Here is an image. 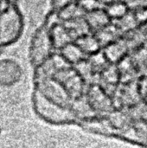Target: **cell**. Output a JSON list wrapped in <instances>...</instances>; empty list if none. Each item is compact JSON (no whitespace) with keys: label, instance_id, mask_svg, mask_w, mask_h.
Segmentation results:
<instances>
[{"label":"cell","instance_id":"3","mask_svg":"<svg viewBox=\"0 0 147 148\" xmlns=\"http://www.w3.org/2000/svg\"><path fill=\"white\" fill-rule=\"evenodd\" d=\"M54 47L49 29L41 28L35 36L32 46V59L36 64H42L51 56V49Z\"/></svg>","mask_w":147,"mask_h":148},{"label":"cell","instance_id":"10","mask_svg":"<svg viewBox=\"0 0 147 148\" xmlns=\"http://www.w3.org/2000/svg\"><path fill=\"white\" fill-rule=\"evenodd\" d=\"M62 23L67 27V29L69 30V32L71 33L75 41L78 37H80L83 35L92 33V30H91L85 16L75 18L72 20L62 22Z\"/></svg>","mask_w":147,"mask_h":148},{"label":"cell","instance_id":"13","mask_svg":"<svg viewBox=\"0 0 147 148\" xmlns=\"http://www.w3.org/2000/svg\"><path fill=\"white\" fill-rule=\"evenodd\" d=\"M120 33L121 32L119 29V28L116 26V24H112L111 23L107 26L94 32V35L100 41L101 46L105 47L106 45L118 40Z\"/></svg>","mask_w":147,"mask_h":148},{"label":"cell","instance_id":"16","mask_svg":"<svg viewBox=\"0 0 147 148\" xmlns=\"http://www.w3.org/2000/svg\"><path fill=\"white\" fill-rule=\"evenodd\" d=\"M116 26L119 28L120 32H131L134 30V28L137 24H139L135 14L129 11L121 18L116 20Z\"/></svg>","mask_w":147,"mask_h":148},{"label":"cell","instance_id":"9","mask_svg":"<svg viewBox=\"0 0 147 148\" xmlns=\"http://www.w3.org/2000/svg\"><path fill=\"white\" fill-rule=\"evenodd\" d=\"M60 53L72 66H75L81 61L85 60L88 56L75 41L62 48L60 49Z\"/></svg>","mask_w":147,"mask_h":148},{"label":"cell","instance_id":"5","mask_svg":"<svg viewBox=\"0 0 147 148\" xmlns=\"http://www.w3.org/2000/svg\"><path fill=\"white\" fill-rule=\"evenodd\" d=\"M79 124L83 129L97 134L113 135L118 133L117 129L113 126L109 120L105 119V117L100 118L98 115L81 120L79 121Z\"/></svg>","mask_w":147,"mask_h":148},{"label":"cell","instance_id":"8","mask_svg":"<svg viewBox=\"0 0 147 148\" xmlns=\"http://www.w3.org/2000/svg\"><path fill=\"white\" fill-rule=\"evenodd\" d=\"M104 48V55L111 63H115L126 58L127 44L126 42H121L119 39L106 45Z\"/></svg>","mask_w":147,"mask_h":148},{"label":"cell","instance_id":"14","mask_svg":"<svg viewBox=\"0 0 147 148\" xmlns=\"http://www.w3.org/2000/svg\"><path fill=\"white\" fill-rule=\"evenodd\" d=\"M59 13H60V16L62 22L85 16L86 15V12L84 11V10L81 7V5L76 1H74L68 5H67L65 8L61 10Z\"/></svg>","mask_w":147,"mask_h":148},{"label":"cell","instance_id":"7","mask_svg":"<svg viewBox=\"0 0 147 148\" xmlns=\"http://www.w3.org/2000/svg\"><path fill=\"white\" fill-rule=\"evenodd\" d=\"M49 31L54 48L58 49L59 50L68 43L75 41L71 33L63 24V23L55 25L54 27L49 29Z\"/></svg>","mask_w":147,"mask_h":148},{"label":"cell","instance_id":"20","mask_svg":"<svg viewBox=\"0 0 147 148\" xmlns=\"http://www.w3.org/2000/svg\"><path fill=\"white\" fill-rule=\"evenodd\" d=\"M99 1H100V2L101 3V4L105 7V6L108 5V4H111V3H115V2L120 1V0H99Z\"/></svg>","mask_w":147,"mask_h":148},{"label":"cell","instance_id":"12","mask_svg":"<svg viewBox=\"0 0 147 148\" xmlns=\"http://www.w3.org/2000/svg\"><path fill=\"white\" fill-rule=\"evenodd\" d=\"M19 67L8 61L0 62V82L3 84H10L16 82L20 77Z\"/></svg>","mask_w":147,"mask_h":148},{"label":"cell","instance_id":"1","mask_svg":"<svg viewBox=\"0 0 147 148\" xmlns=\"http://www.w3.org/2000/svg\"><path fill=\"white\" fill-rule=\"evenodd\" d=\"M35 106L38 114L46 121L55 125H65L78 122L71 106L59 104L36 91Z\"/></svg>","mask_w":147,"mask_h":148},{"label":"cell","instance_id":"18","mask_svg":"<svg viewBox=\"0 0 147 148\" xmlns=\"http://www.w3.org/2000/svg\"><path fill=\"white\" fill-rule=\"evenodd\" d=\"M135 16L137 18V21L139 24H143L147 22V7L139 8L135 13Z\"/></svg>","mask_w":147,"mask_h":148},{"label":"cell","instance_id":"15","mask_svg":"<svg viewBox=\"0 0 147 148\" xmlns=\"http://www.w3.org/2000/svg\"><path fill=\"white\" fill-rule=\"evenodd\" d=\"M104 8L106 9L112 20H118L130 11L127 3L123 0H120L111 4H108Z\"/></svg>","mask_w":147,"mask_h":148},{"label":"cell","instance_id":"6","mask_svg":"<svg viewBox=\"0 0 147 148\" xmlns=\"http://www.w3.org/2000/svg\"><path fill=\"white\" fill-rule=\"evenodd\" d=\"M85 17L94 33L107 26L113 21L104 7L86 13Z\"/></svg>","mask_w":147,"mask_h":148},{"label":"cell","instance_id":"4","mask_svg":"<svg viewBox=\"0 0 147 148\" xmlns=\"http://www.w3.org/2000/svg\"><path fill=\"white\" fill-rule=\"evenodd\" d=\"M86 96L98 114L104 113L110 114L113 111V102L100 85H90Z\"/></svg>","mask_w":147,"mask_h":148},{"label":"cell","instance_id":"17","mask_svg":"<svg viewBox=\"0 0 147 148\" xmlns=\"http://www.w3.org/2000/svg\"><path fill=\"white\" fill-rule=\"evenodd\" d=\"M86 13L104 7L99 0H77L76 1Z\"/></svg>","mask_w":147,"mask_h":148},{"label":"cell","instance_id":"2","mask_svg":"<svg viewBox=\"0 0 147 148\" xmlns=\"http://www.w3.org/2000/svg\"><path fill=\"white\" fill-rule=\"evenodd\" d=\"M54 77L64 86L72 100L85 95L86 81L74 66L58 71Z\"/></svg>","mask_w":147,"mask_h":148},{"label":"cell","instance_id":"19","mask_svg":"<svg viewBox=\"0 0 147 148\" xmlns=\"http://www.w3.org/2000/svg\"><path fill=\"white\" fill-rule=\"evenodd\" d=\"M75 0H52V7L53 10L60 11L63 8H65L67 5L74 2Z\"/></svg>","mask_w":147,"mask_h":148},{"label":"cell","instance_id":"11","mask_svg":"<svg viewBox=\"0 0 147 148\" xmlns=\"http://www.w3.org/2000/svg\"><path fill=\"white\" fill-rule=\"evenodd\" d=\"M75 42L78 44V46L82 49V51L87 56L95 54L101 51V49L102 48L96 36L91 33H88V34H86L78 37Z\"/></svg>","mask_w":147,"mask_h":148}]
</instances>
